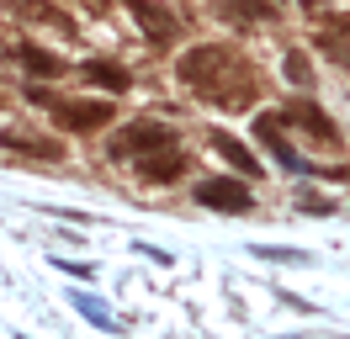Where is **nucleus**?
Wrapping results in <instances>:
<instances>
[{"label":"nucleus","mask_w":350,"mask_h":339,"mask_svg":"<svg viewBox=\"0 0 350 339\" xmlns=\"http://www.w3.org/2000/svg\"><path fill=\"white\" fill-rule=\"evenodd\" d=\"M213 148H218V154H223V159H228L234 170H239V175H260V159H255V154H250L239 138H228V133H213Z\"/></svg>","instance_id":"obj_10"},{"label":"nucleus","mask_w":350,"mask_h":339,"mask_svg":"<svg viewBox=\"0 0 350 339\" xmlns=\"http://www.w3.org/2000/svg\"><path fill=\"white\" fill-rule=\"evenodd\" d=\"M255 138H260L265 148H271V159L282 170H292V175H303V170H313V165H303V154L282 138V117H255Z\"/></svg>","instance_id":"obj_5"},{"label":"nucleus","mask_w":350,"mask_h":339,"mask_svg":"<svg viewBox=\"0 0 350 339\" xmlns=\"http://www.w3.org/2000/svg\"><path fill=\"white\" fill-rule=\"evenodd\" d=\"M48 106H53L59 127H69V133H96L111 122V101H48Z\"/></svg>","instance_id":"obj_3"},{"label":"nucleus","mask_w":350,"mask_h":339,"mask_svg":"<svg viewBox=\"0 0 350 339\" xmlns=\"http://www.w3.org/2000/svg\"><path fill=\"white\" fill-rule=\"evenodd\" d=\"M282 122H292L297 133H308L313 144H334V138H340V133H334V122H329V111H319L313 101H292V106L282 111Z\"/></svg>","instance_id":"obj_6"},{"label":"nucleus","mask_w":350,"mask_h":339,"mask_svg":"<svg viewBox=\"0 0 350 339\" xmlns=\"http://www.w3.org/2000/svg\"><path fill=\"white\" fill-rule=\"evenodd\" d=\"M313 42H319V53H324V59H334L340 69H350V21H340V27H324Z\"/></svg>","instance_id":"obj_9"},{"label":"nucleus","mask_w":350,"mask_h":339,"mask_svg":"<svg viewBox=\"0 0 350 339\" xmlns=\"http://www.w3.org/2000/svg\"><path fill=\"white\" fill-rule=\"evenodd\" d=\"M244 64L228 53V48H218V42H207V48H191L186 59H180V80L197 90L202 101H213V90H218L223 74H239Z\"/></svg>","instance_id":"obj_1"},{"label":"nucleus","mask_w":350,"mask_h":339,"mask_svg":"<svg viewBox=\"0 0 350 339\" xmlns=\"http://www.w3.org/2000/svg\"><path fill=\"white\" fill-rule=\"evenodd\" d=\"M59 271H69V275H85V281H96V265H75V260H53Z\"/></svg>","instance_id":"obj_20"},{"label":"nucleus","mask_w":350,"mask_h":339,"mask_svg":"<svg viewBox=\"0 0 350 339\" xmlns=\"http://www.w3.org/2000/svg\"><path fill=\"white\" fill-rule=\"evenodd\" d=\"M228 5H234V11H239V16H271V5H265V0H228Z\"/></svg>","instance_id":"obj_18"},{"label":"nucleus","mask_w":350,"mask_h":339,"mask_svg":"<svg viewBox=\"0 0 350 339\" xmlns=\"http://www.w3.org/2000/svg\"><path fill=\"white\" fill-rule=\"evenodd\" d=\"M297 207H303L308 217H329V212H334V207L324 202V196H297Z\"/></svg>","instance_id":"obj_19"},{"label":"nucleus","mask_w":350,"mask_h":339,"mask_svg":"<svg viewBox=\"0 0 350 339\" xmlns=\"http://www.w3.org/2000/svg\"><path fill=\"white\" fill-rule=\"evenodd\" d=\"M75 313H80V318H90L96 329H117V313H111L101 297H90V292H75Z\"/></svg>","instance_id":"obj_13"},{"label":"nucleus","mask_w":350,"mask_h":339,"mask_svg":"<svg viewBox=\"0 0 350 339\" xmlns=\"http://www.w3.org/2000/svg\"><path fill=\"white\" fill-rule=\"evenodd\" d=\"M0 148H16V154H32V159H59L64 148L48 133H32V127H0Z\"/></svg>","instance_id":"obj_8"},{"label":"nucleus","mask_w":350,"mask_h":339,"mask_svg":"<svg viewBox=\"0 0 350 339\" xmlns=\"http://www.w3.org/2000/svg\"><path fill=\"white\" fill-rule=\"evenodd\" d=\"M144 165V180H175L180 170H186V159L175 154V148H165V154H149V159H138Z\"/></svg>","instance_id":"obj_12"},{"label":"nucleus","mask_w":350,"mask_h":339,"mask_svg":"<svg viewBox=\"0 0 350 339\" xmlns=\"http://www.w3.org/2000/svg\"><path fill=\"white\" fill-rule=\"evenodd\" d=\"M175 148V127L165 122H133L111 138V154H133V159H149V154H165Z\"/></svg>","instance_id":"obj_2"},{"label":"nucleus","mask_w":350,"mask_h":339,"mask_svg":"<svg viewBox=\"0 0 350 339\" xmlns=\"http://www.w3.org/2000/svg\"><path fill=\"white\" fill-rule=\"evenodd\" d=\"M197 202L202 207H218V212H250V186L244 180H202Z\"/></svg>","instance_id":"obj_7"},{"label":"nucleus","mask_w":350,"mask_h":339,"mask_svg":"<svg viewBox=\"0 0 350 339\" xmlns=\"http://www.w3.org/2000/svg\"><path fill=\"white\" fill-rule=\"evenodd\" d=\"M255 260H271V265H308V254L303 249H286V244H255Z\"/></svg>","instance_id":"obj_15"},{"label":"nucleus","mask_w":350,"mask_h":339,"mask_svg":"<svg viewBox=\"0 0 350 339\" xmlns=\"http://www.w3.org/2000/svg\"><path fill=\"white\" fill-rule=\"evenodd\" d=\"M85 80H96V85H107L111 96H117V90H128V74H122V69H117V64H85Z\"/></svg>","instance_id":"obj_14"},{"label":"nucleus","mask_w":350,"mask_h":339,"mask_svg":"<svg viewBox=\"0 0 350 339\" xmlns=\"http://www.w3.org/2000/svg\"><path fill=\"white\" fill-rule=\"evenodd\" d=\"M138 254H149L154 265H170V260H175V254H165V249H159V244H138Z\"/></svg>","instance_id":"obj_21"},{"label":"nucleus","mask_w":350,"mask_h":339,"mask_svg":"<svg viewBox=\"0 0 350 339\" xmlns=\"http://www.w3.org/2000/svg\"><path fill=\"white\" fill-rule=\"evenodd\" d=\"M128 11H133V21L144 27V38L149 42H175V32H180V21H175V11H165L159 0H128Z\"/></svg>","instance_id":"obj_4"},{"label":"nucleus","mask_w":350,"mask_h":339,"mask_svg":"<svg viewBox=\"0 0 350 339\" xmlns=\"http://www.w3.org/2000/svg\"><path fill=\"white\" fill-rule=\"evenodd\" d=\"M11 5H16L22 16H32V21H53L59 32H69V16H64V11H53V5H32V0H11Z\"/></svg>","instance_id":"obj_16"},{"label":"nucleus","mask_w":350,"mask_h":339,"mask_svg":"<svg viewBox=\"0 0 350 339\" xmlns=\"http://www.w3.org/2000/svg\"><path fill=\"white\" fill-rule=\"evenodd\" d=\"M16 59H22L32 74H48V80H53V74H64V59H59V53H48V48H38V42H22V48H16Z\"/></svg>","instance_id":"obj_11"},{"label":"nucleus","mask_w":350,"mask_h":339,"mask_svg":"<svg viewBox=\"0 0 350 339\" xmlns=\"http://www.w3.org/2000/svg\"><path fill=\"white\" fill-rule=\"evenodd\" d=\"M286 80L297 85V90H308V85H313V64H308L303 53H297V48L286 53Z\"/></svg>","instance_id":"obj_17"}]
</instances>
